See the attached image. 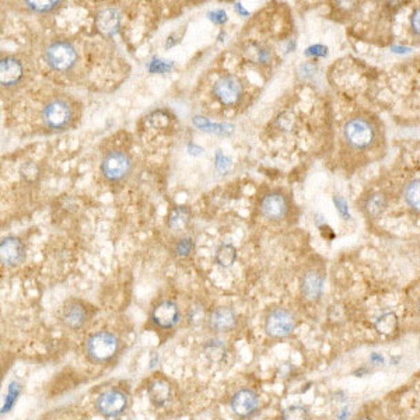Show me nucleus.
<instances>
[{"label": "nucleus", "mask_w": 420, "mask_h": 420, "mask_svg": "<svg viewBox=\"0 0 420 420\" xmlns=\"http://www.w3.org/2000/svg\"><path fill=\"white\" fill-rule=\"evenodd\" d=\"M119 27H121V13L117 9L108 8L99 13L97 28L101 34L112 37L118 32Z\"/></svg>", "instance_id": "16"}, {"label": "nucleus", "mask_w": 420, "mask_h": 420, "mask_svg": "<svg viewBox=\"0 0 420 420\" xmlns=\"http://www.w3.org/2000/svg\"><path fill=\"white\" fill-rule=\"evenodd\" d=\"M282 420H310V412L306 406L292 405L283 410Z\"/></svg>", "instance_id": "26"}, {"label": "nucleus", "mask_w": 420, "mask_h": 420, "mask_svg": "<svg viewBox=\"0 0 420 420\" xmlns=\"http://www.w3.org/2000/svg\"><path fill=\"white\" fill-rule=\"evenodd\" d=\"M42 119L46 126L54 130L66 129L74 121V108L68 99H54L43 107Z\"/></svg>", "instance_id": "3"}, {"label": "nucleus", "mask_w": 420, "mask_h": 420, "mask_svg": "<svg viewBox=\"0 0 420 420\" xmlns=\"http://www.w3.org/2000/svg\"><path fill=\"white\" fill-rule=\"evenodd\" d=\"M195 248V244H194V240L186 237V239H181L177 241L175 247H174V252L178 255V257H190L192 254Z\"/></svg>", "instance_id": "27"}, {"label": "nucleus", "mask_w": 420, "mask_h": 420, "mask_svg": "<svg viewBox=\"0 0 420 420\" xmlns=\"http://www.w3.org/2000/svg\"><path fill=\"white\" fill-rule=\"evenodd\" d=\"M205 321V308L201 304H194L188 311V323L198 326Z\"/></svg>", "instance_id": "28"}, {"label": "nucleus", "mask_w": 420, "mask_h": 420, "mask_svg": "<svg viewBox=\"0 0 420 420\" xmlns=\"http://www.w3.org/2000/svg\"><path fill=\"white\" fill-rule=\"evenodd\" d=\"M307 55H319V57H325L326 55V48L322 45H315V46H311V48L307 50L306 52Z\"/></svg>", "instance_id": "31"}, {"label": "nucleus", "mask_w": 420, "mask_h": 420, "mask_svg": "<svg viewBox=\"0 0 420 420\" xmlns=\"http://www.w3.org/2000/svg\"><path fill=\"white\" fill-rule=\"evenodd\" d=\"M231 409L240 417L251 416L259 405L258 395L251 390H240L231 398Z\"/></svg>", "instance_id": "14"}, {"label": "nucleus", "mask_w": 420, "mask_h": 420, "mask_svg": "<svg viewBox=\"0 0 420 420\" xmlns=\"http://www.w3.org/2000/svg\"><path fill=\"white\" fill-rule=\"evenodd\" d=\"M148 392H149L150 401L157 408L166 406L170 402L171 395H172L171 387H170V384L166 380H154V381H152L149 388H148Z\"/></svg>", "instance_id": "18"}, {"label": "nucleus", "mask_w": 420, "mask_h": 420, "mask_svg": "<svg viewBox=\"0 0 420 420\" xmlns=\"http://www.w3.org/2000/svg\"><path fill=\"white\" fill-rule=\"evenodd\" d=\"M27 5H30L31 9L34 10H38V12H48V10H52L55 9V6H58L57 2H28Z\"/></svg>", "instance_id": "29"}, {"label": "nucleus", "mask_w": 420, "mask_h": 420, "mask_svg": "<svg viewBox=\"0 0 420 420\" xmlns=\"http://www.w3.org/2000/svg\"><path fill=\"white\" fill-rule=\"evenodd\" d=\"M191 219V212L188 208L185 206H178L175 208L168 217V226L172 230H182L183 227L188 226Z\"/></svg>", "instance_id": "21"}, {"label": "nucleus", "mask_w": 420, "mask_h": 420, "mask_svg": "<svg viewBox=\"0 0 420 420\" xmlns=\"http://www.w3.org/2000/svg\"><path fill=\"white\" fill-rule=\"evenodd\" d=\"M213 92L216 99L223 106H236L243 97V83L236 76H223L220 77L213 87Z\"/></svg>", "instance_id": "7"}, {"label": "nucleus", "mask_w": 420, "mask_h": 420, "mask_svg": "<svg viewBox=\"0 0 420 420\" xmlns=\"http://www.w3.org/2000/svg\"><path fill=\"white\" fill-rule=\"evenodd\" d=\"M334 202H335V205H337L338 210H339V212H341L343 216H348V217H349V213H348V205H346L345 199H342V198H335V199H334Z\"/></svg>", "instance_id": "32"}, {"label": "nucleus", "mask_w": 420, "mask_h": 420, "mask_svg": "<svg viewBox=\"0 0 420 420\" xmlns=\"http://www.w3.org/2000/svg\"><path fill=\"white\" fill-rule=\"evenodd\" d=\"M216 262L223 268H230L237 259V250L231 244H223L216 251Z\"/></svg>", "instance_id": "24"}, {"label": "nucleus", "mask_w": 420, "mask_h": 420, "mask_svg": "<svg viewBox=\"0 0 420 420\" xmlns=\"http://www.w3.org/2000/svg\"><path fill=\"white\" fill-rule=\"evenodd\" d=\"M26 77L24 62L14 55H0V92H12Z\"/></svg>", "instance_id": "5"}, {"label": "nucleus", "mask_w": 420, "mask_h": 420, "mask_svg": "<svg viewBox=\"0 0 420 420\" xmlns=\"http://www.w3.org/2000/svg\"><path fill=\"white\" fill-rule=\"evenodd\" d=\"M244 57L254 65H266L270 61V50L261 43L251 42L244 48Z\"/></svg>", "instance_id": "19"}, {"label": "nucleus", "mask_w": 420, "mask_h": 420, "mask_svg": "<svg viewBox=\"0 0 420 420\" xmlns=\"http://www.w3.org/2000/svg\"><path fill=\"white\" fill-rule=\"evenodd\" d=\"M398 328V318L394 312H386L376 321V330L384 337L392 335Z\"/></svg>", "instance_id": "22"}, {"label": "nucleus", "mask_w": 420, "mask_h": 420, "mask_svg": "<svg viewBox=\"0 0 420 420\" xmlns=\"http://www.w3.org/2000/svg\"><path fill=\"white\" fill-rule=\"evenodd\" d=\"M153 322L163 330H170L179 321V308L174 301L164 300L156 306L152 314Z\"/></svg>", "instance_id": "13"}, {"label": "nucleus", "mask_w": 420, "mask_h": 420, "mask_svg": "<svg viewBox=\"0 0 420 420\" xmlns=\"http://www.w3.org/2000/svg\"><path fill=\"white\" fill-rule=\"evenodd\" d=\"M343 137L352 148L364 150L372 146L376 140V129L367 119L353 118L343 128Z\"/></svg>", "instance_id": "4"}, {"label": "nucleus", "mask_w": 420, "mask_h": 420, "mask_svg": "<svg viewBox=\"0 0 420 420\" xmlns=\"http://www.w3.org/2000/svg\"><path fill=\"white\" fill-rule=\"evenodd\" d=\"M26 257L24 244L17 237H6L0 241V263L17 266Z\"/></svg>", "instance_id": "12"}, {"label": "nucleus", "mask_w": 420, "mask_h": 420, "mask_svg": "<svg viewBox=\"0 0 420 420\" xmlns=\"http://www.w3.org/2000/svg\"><path fill=\"white\" fill-rule=\"evenodd\" d=\"M296 328V318L286 308H274L265 321V331L272 338H286Z\"/></svg>", "instance_id": "6"}, {"label": "nucleus", "mask_w": 420, "mask_h": 420, "mask_svg": "<svg viewBox=\"0 0 420 420\" xmlns=\"http://www.w3.org/2000/svg\"><path fill=\"white\" fill-rule=\"evenodd\" d=\"M410 24H412V30L413 32L419 34V10H416L412 16V20H410Z\"/></svg>", "instance_id": "33"}, {"label": "nucleus", "mask_w": 420, "mask_h": 420, "mask_svg": "<svg viewBox=\"0 0 420 420\" xmlns=\"http://www.w3.org/2000/svg\"><path fill=\"white\" fill-rule=\"evenodd\" d=\"M43 59L55 72H69L77 63V51L68 41H57L46 46Z\"/></svg>", "instance_id": "2"}, {"label": "nucleus", "mask_w": 420, "mask_h": 420, "mask_svg": "<svg viewBox=\"0 0 420 420\" xmlns=\"http://www.w3.org/2000/svg\"><path fill=\"white\" fill-rule=\"evenodd\" d=\"M289 210L288 199L283 194L280 192H270L268 194L262 203H261V212L265 219L270 221H279L286 217Z\"/></svg>", "instance_id": "11"}, {"label": "nucleus", "mask_w": 420, "mask_h": 420, "mask_svg": "<svg viewBox=\"0 0 420 420\" xmlns=\"http://www.w3.org/2000/svg\"><path fill=\"white\" fill-rule=\"evenodd\" d=\"M419 191H420V186H419V179H413L410 181L406 188L403 191V198L406 201V203L416 212H419Z\"/></svg>", "instance_id": "25"}, {"label": "nucleus", "mask_w": 420, "mask_h": 420, "mask_svg": "<svg viewBox=\"0 0 420 420\" xmlns=\"http://www.w3.org/2000/svg\"><path fill=\"white\" fill-rule=\"evenodd\" d=\"M387 205V198L383 194H372L366 202V212L371 217H379L386 212Z\"/></svg>", "instance_id": "23"}, {"label": "nucleus", "mask_w": 420, "mask_h": 420, "mask_svg": "<svg viewBox=\"0 0 420 420\" xmlns=\"http://www.w3.org/2000/svg\"><path fill=\"white\" fill-rule=\"evenodd\" d=\"M237 318L228 307H219L210 315V326L216 332H228L236 326Z\"/></svg>", "instance_id": "15"}, {"label": "nucleus", "mask_w": 420, "mask_h": 420, "mask_svg": "<svg viewBox=\"0 0 420 420\" xmlns=\"http://www.w3.org/2000/svg\"><path fill=\"white\" fill-rule=\"evenodd\" d=\"M209 17H210L212 21L219 23V24L227 21V14H226V12H223V10H216V12H213V13H210Z\"/></svg>", "instance_id": "30"}, {"label": "nucleus", "mask_w": 420, "mask_h": 420, "mask_svg": "<svg viewBox=\"0 0 420 420\" xmlns=\"http://www.w3.org/2000/svg\"><path fill=\"white\" fill-rule=\"evenodd\" d=\"M361 420H371V419H368V417H364V419H361Z\"/></svg>", "instance_id": "34"}, {"label": "nucleus", "mask_w": 420, "mask_h": 420, "mask_svg": "<svg viewBox=\"0 0 420 420\" xmlns=\"http://www.w3.org/2000/svg\"><path fill=\"white\" fill-rule=\"evenodd\" d=\"M132 168L129 156L123 152H111L101 161V172L110 181L123 179Z\"/></svg>", "instance_id": "8"}, {"label": "nucleus", "mask_w": 420, "mask_h": 420, "mask_svg": "<svg viewBox=\"0 0 420 420\" xmlns=\"http://www.w3.org/2000/svg\"><path fill=\"white\" fill-rule=\"evenodd\" d=\"M203 353L212 363H221L227 356V346L223 341L210 339L203 346Z\"/></svg>", "instance_id": "20"}, {"label": "nucleus", "mask_w": 420, "mask_h": 420, "mask_svg": "<svg viewBox=\"0 0 420 420\" xmlns=\"http://www.w3.org/2000/svg\"><path fill=\"white\" fill-rule=\"evenodd\" d=\"M86 350L92 361L106 363L117 356L119 350V341L112 332L99 331L87 339Z\"/></svg>", "instance_id": "1"}, {"label": "nucleus", "mask_w": 420, "mask_h": 420, "mask_svg": "<svg viewBox=\"0 0 420 420\" xmlns=\"http://www.w3.org/2000/svg\"><path fill=\"white\" fill-rule=\"evenodd\" d=\"M99 413L106 417H118L128 408V397L119 390L104 391L96 401Z\"/></svg>", "instance_id": "9"}, {"label": "nucleus", "mask_w": 420, "mask_h": 420, "mask_svg": "<svg viewBox=\"0 0 420 420\" xmlns=\"http://www.w3.org/2000/svg\"><path fill=\"white\" fill-rule=\"evenodd\" d=\"M323 277L317 270H310L301 280V293L307 300H317L322 294Z\"/></svg>", "instance_id": "17"}, {"label": "nucleus", "mask_w": 420, "mask_h": 420, "mask_svg": "<svg viewBox=\"0 0 420 420\" xmlns=\"http://www.w3.org/2000/svg\"><path fill=\"white\" fill-rule=\"evenodd\" d=\"M88 308L84 303L79 300H69L61 312V321L68 330L79 331L88 321Z\"/></svg>", "instance_id": "10"}]
</instances>
